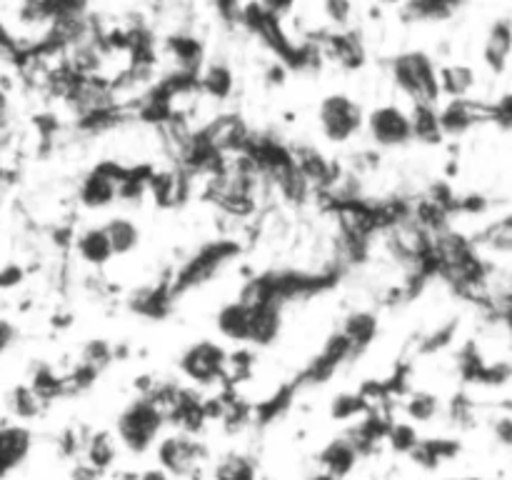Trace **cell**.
I'll list each match as a JSON object with an SVG mask.
<instances>
[{"label": "cell", "mask_w": 512, "mask_h": 480, "mask_svg": "<svg viewBox=\"0 0 512 480\" xmlns=\"http://www.w3.org/2000/svg\"><path fill=\"white\" fill-rule=\"evenodd\" d=\"M225 365H228V350L215 340H195L193 345L180 353L178 370L185 380L195 388H210V385H223Z\"/></svg>", "instance_id": "cell-6"}, {"label": "cell", "mask_w": 512, "mask_h": 480, "mask_svg": "<svg viewBox=\"0 0 512 480\" xmlns=\"http://www.w3.org/2000/svg\"><path fill=\"white\" fill-rule=\"evenodd\" d=\"M78 363L95 370V373H103L110 363H115V345L105 338H90L88 343L80 348Z\"/></svg>", "instance_id": "cell-33"}, {"label": "cell", "mask_w": 512, "mask_h": 480, "mask_svg": "<svg viewBox=\"0 0 512 480\" xmlns=\"http://www.w3.org/2000/svg\"><path fill=\"white\" fill-rule=\"evenodd\" d=\"M108 233L110 248H113V258H125V255L135 253L140 245V228L135 220L125 218V215H113L108 223L103 225Z\"/></svg>", "instance_id": "cell-24"}, {"label": "cell", "mask_w": 512, "mask_h": 480, "mask_svg": "<svg viewBox=\"0 0 512 480\" xmlns=\"http://www.w3.org/2000/svg\"><path fill=\"white\" fill-rule=\"evenodd\" d=\"M240 253V245L235 240H208L200 245L193 255L178 265L173 275L168 278L170 295L183 298L190 290H198L203 285L213 283Z\"/></svg>", "instance_id": "cell-1"}, {"label": "cell", "mask_w": 512, "mask_h": 480, "mask_svg": "<svg viewBox=\"0 0 512 480\" xmlns=\"http://www.w3.org/2000/svg\"><path fill=\"white\" fill-rule=\"evenodd\" d=\"M28 385L33 388V393L43 400L45 405H50L53 400H63L65 398V385H63V375L55 373L53 365L48 363H38L30 373Z\"/></svg>", "instance_id": "cell-30"}, {"label": "cell", "mask_w": 512, "mask_h": 480, "mask_svg": "<svg viewBox=\"0 0 512 480\" xmlns=\"http://www.w3.org/2000/svg\"><path fill=\"white\" fill-rule=\"evenodd\" d=\"M420 438H423V435L418 433V425H413L410 420H393L388 428V435H385V443H388L395 453L408 455L410 450L418 445Z\"/></svg>", "instance_id": "cell-35"}, {"label": "cell", "mask_w": 512, "mask_h": 480, "mask_svg": "<svg viewBox=\"0 0 512 480\" xmlns=\"http://www.w3.org/2000/svg\"><path fill=\"white\" fill-rule=\"evenodd\" d=\"M33 453V433L23 423H0V480L13 475Z\"/></svg>", "instance_id": "cell-13"}, {"label": "cell", "mask_w": 512, "mask_h": 480, "mask_svg": "<svg viewBox=\"0 0 512 480\" xmlns=\"http://www.w3.org/2000/svg\"><path fill=\"white\" fill-rule=\"evenodd\" d=\"M318 128L333 145H345L365 130L363 105L348 93H330L318 105Z\"/></svg>", "instance_id": "cell-5"}, {"label": "cell", "mask_w": 512, "mask_h": 480, "mask_svg": "<svg viewBox=\"0 0 512 480\" xmlns=\"http://www.w3.org/2000/svg\"><path fill=\"white\" fill-rule=\"evenodd\" d=\"M383 3H388V5H395V3H400V0H383Z\"/></svg>", "instance_id": "cell-50"}, {"label": "cell", "mask_w": 512, "mask_h": 480, "mask_svg": "<svg viewBox=\"0 0 512 480\" xmlns=\"http://www.w3.org/2000/svg\"><path fill=\"white\" fill-rule=\"evenodd\" d=\"M403 413L413 425H425L443 413V403L433 390H410L403 398Z\"/></svg>", "instance_id": "cell-27"}, {"label": "cell", "mask_w": 512, "mask_h": 480, "mask_svg": "<svg viewBox=\"0 0 512 480\" xmlns=\"http://www.w3.org/2000/svg\"><path fill=\"white\" fill-rule=\"evenodd\" d=\"M410 125H413V143L440 145L445 140L443 128H440L438 105H413Z\"/></svg>", "instance_id": "cell-26"}, {"label": "cell", "mask_w": 512, "mask_h": 480, "mask_svg": "<svg viewBox=\"0 0 512 480\" xmlns=\"http://www.w3.org/2000/svg\"><path fill=\"white\" fill-rule=\"evenodd\" d=\"M103 478V473L100 470H95L93 465H88L85 460H78L73 468V473H70V480H100Z\"/></svg>", "instance_id": "cell-46"}, {"label": "cell", "mask_w": 512, "mask_h": 480, "mask_svg": "<svg viewBox=\"0 0 512 480\" xmlns=\"http://www.w3.org/2000/svg\"><path fill=\"white\" fill-rule=\"evenodd\" d=\"M283 310L275 303L250 305V338L248 348H268V345L278 343L280 333H283Z\"/></svg>", "instance_id": "cell-14"}, {"label": "cell", "mask_w": 512, "mask_h": 480, "mask_svg": "<svg viewBox=\"0 0 512 480\" xmlns=\"http://www.w3.org/2000/svg\"><path fill=\"white\" fill-rule=\"evenodd\" d=\"M118 445V438L110 430H95L85 438L83 460L105 475L118 460Z\"/></svg>", "instance_id": "cell-21"}, {"label": "cell", "mask_w": 512, "mask_h": 480, "mask_svg": "<svg viewBox=\"0 0 512 480\" xmlns=\"http://www.w3.org/2000/svg\"><path fill=\"white\" fill-rule=\"evenodd\" d=\"M360 455L358 450L350 445V440L345 438V435H338V438L328 440V443L320 448L318 453V463H320V470L328 475H333L335 480H343L348 478L350 473L355 470V465L360 463Z\"/></svg>", "instance_id": "cell-15"}, {"label": "cell", "mask_w": 512, "mask_h": 480, "mask_svg": "<svg viewBox=\"0 0 512 480\" xmlns=\"http://www.w3.org/2000/svg\"><path fill=\"white\" fill-rule=\"evenodd\" d=\"M73 248L78 258L90 268L100 270L113 260V248H110L108 233L103 225H88L73 238Z\"/></svg>", "instance_id": "cell-16"}, {"label": "cell", "mask_w": 512, "mask_h": 480, "mask_svg": "<svg viewBox=\"0 0 512 480\" xmlns=\"http://www.w3.org/2000/svg\"><path fill=\"white\" fill-rule=\"evenodd\" d=\"M370 410V405L365 403L363 395L355 390V393H338L330 403V418L333 420H358L363 418Z\"/></svg>", "instance_id": "cell-36"}, {"label": "cell", "mask_w": 512, "mask_h": 480, "mask_svg": "<svg viewBox=\"0 0 512 480\" xmlns=\"http://www.w3.org/2000/svg\"><path fill=\"white\" fill-rule=\"evenodd\" d=\"M325 50H328V55L335 63H340L348 70L360 68L365 60L363 45L350 33H330L328 40H325Z\"/></svg>", "instance_id": "cell-29"}, {"label": "cell", "mask_w": 512, "mask_h": 480, "mask_svg": "<svg viewBox=\"0 0 512 480\" xmlns=\"http://www.w3.org/2000/svg\"><path fill=\"white\" fill-rule=\"evenodd\" d=\"M168 48L170 53L175 55V60L183 65L185 73L195 75V70H198L200 65V58H203V50H200L198 40L190 38V35H173V38L168 40Z\"/></svg>", "instance_id": "cell-34"}, {"label": "cell", "mask_w": 512, "mask_h": 480, "mask_svg": "<svg viewBox=\"0 0 512 480\" xmlns=\"http://www.w3.org/2000/svg\"><path fill=\"white\" fill-rule=\"evenodd\" d=\"M325 18L335 25V28H348L353 20V3L350 0H323Z\"/></svg>", "instance_id": "cell-39"}, {"label": "cell", "mask_w": 512, "mask_h": 480, "mask_svg": "<svg viewBox=\"0 0 512 480\" xmlns=\"http://www.w3.org/2000/svg\"><path fill=\"white\" fill-rule=\"evenodd\" d=\"M25 278V270L20 265L8 263V265H0V290H10Z\"/></svg>", "instance_id": "cell-41"}, {"label": "cell", "mask_w": 512, "mask_h": 480, "mask_svg": "<svg viewBox=\"0 0 512 480\" xmlns=\"http://www.w3.org/2000/svg\"><path fill=\"white\" fill-rule=\"evenodd\" d=\"M340 333L350 340V345L355 348V353L363 355L370 345L378 338V315L370 313V310H353L343 318V325H340Z\"/></svg>", "instance_id": "cell-20"}, {"label": "cell", "mask_w": 512, "mask_h": 480, "mask_svg": "<svg viewBox=\"0 0 512 480\" xmlns=\"http://www.w3.org/2000/svg\"><path fill=\"white\" fill-rule=\"evenodd\" d=\"M263 480H265V478H263Z\"/></svg>", "instance_id": "cell-51"}, {"label": "cell", "mask_w": 512, "mask_h": 480, "mask_svg": "<svg viewBox=\"0 0 512 480\" xmlns=\"http://www.w3.org/2000/svg\"><path fill=\"white\" fill-rule=\"evenodd\" d=\"M198 85H200V90L208 95V98L223 103V100H228L230 95H233V88H235L233 70L223 63L208 65V68H205V73L198 78Z\"/></svg>", "instance_id": "cell-31"}, {"label": "cell", "mask_w": 512, "mask_h": 480, "mask_svg": "<svg viewBox=\"0 0 512 480\" xmlns=\"http://www.w3.org/2000/svg\"><path fill=\"white\" fill-rule=\"evenodd\" d=\"M445 480H483V478H475V475H465V478H445Z\"/></svg>", "instance_id": "cell-49"}, {"label": "cell", "mask_w": 512, "mask_h": 480, "mask_svg": "<svg viewBox=\"0 0 512 480\" xmlns=\"http://www.w3.org/2000/svg\"><path fill=\"white\" fill-rule=\"evenodd\" d=\"M213 480H258V463L253 455L230 450L215 460Z\"/></svg>", "instance_id": "cell-28"}, {"label": "cell", "mask_w": 512, "mask_h": 480, "mask_svg": "<svg viewBox=\"0 0 512 480\" xmlns=\"http://www.w3.org/2000/svg\"><path fill=\"white\" fill-rule=\"evenodd\" d=\"M512 55V20L500 18L490 25L488 35L483 43V60L495 75L508 68V60Z\"/></svg>", "instance_id": "cell-17"}, {"label": "cell", "mask_w": 512, "mask_h": 480, "mask_svg": "<svg viewBox=\"0 0 512 480\" xmlns=\"http://www.w3.org/2000/svg\"><path fill=\"white\" fill-rule=\"evenodd\" d=\"M478 253L488 260L493 268L512 270V215H503L470 235Z\"/></svg>", "instance_id": "cell-11"}, {"label": "cell", "mask_w": 512, "mask_h": 480, "mask_svg": "<svg viewBox=\"0 0 512 480\" xmlns=\"http://www.w3.org/2000/svg\"><path fill=\"white\" fill-rule=\"evenodd\" d=\"M438 118L445 140L463 138L478 125L493 123V103L475 98L448 100L445 105H438Z\"/></svg>", "instance_id": "cell-10"}, {"label": "cell", "mask_w": 512, "mask_h": 480, "mask_svg": "<svg viewBox=\"0 0 512 480\" xmlns=\"http://www.w3.org/2000/svg\"><path fill=\"white\" fill-rule=\"evenodd\" d=\"M255 3L263 10H268L270 15H275V18H283V15H288L295 8L298 0H255Z\"/></svg>", "instance_id": "cell-44"}, {"label": "cell", "mask_w": 512, "mask_h": 480, "mask_svg": "<svg viewBox=\"0 0 512 480\" xmlns=\"http://www.w3.org/2000/svg\"><path fill=\"white\" fill-rule=\"evenodd\" d=\"M290 155H293L295 168L300 170V175L305 178V183L310 185V190H318V193H330L335 188V183L343 175V168H340L335 160H330L318 145L305 143V140H298V143H288Z\"/></svg>", "instance_id": "cell-9"}, {"label": "cell", "mask_w": 512, "mask_h": 480, "mask_svg": "<svg viewBox=\"0 0 512 480\" xmlns=\"http://www.w3.org/2000/svg\"><path fill=\"white\" fill-rule=\"evenodd\" d=\"M140 480H168V475L163 473V470H148V473L140 475Z\"/></svg>", "instance_id": "cell-47"}, {"label": "cell", "mask_w": 512, "mask_h": 480, "mask_svg": "<svg viewBox=\"0 0 512 480\" xmlns=\"http://www.w3.org/2000/svg\"><path fill=\"white\" fill-rule=\"evenodd\" d=\"M365 133H368L373 148L378 150L408 148L413 143L410 113L393 103L378 105L370 113H365Z\"/></svg>", "instance_id": "cell-7"}, {"label": "cell", "mask_w": 512, "mask_h": 480, "mask_svg": "<svg viewBox=\"0 0 512 480\" xmlns=\"http://www.w3.org/2000/svg\"><path fill=\"white\" fill-rule=\"evenodd\" d=\"M460 453V443L453 438H420L418 445L408 453L418 468L423 470H438L440 465L455 460Z\"/></svg>", "instance_id": "cell-19"}, {"label": "cell", "mask_w": 512, "mask_h": 480, "mask_svg": "<svg viewBox=\"0 0 512 480\" xmlns=\"http://www.w3.org/2000/svg\"><path fill=\"white\" fill-rule=\"evenodd\" d=\"M438 63L425 50H405L390 58V78L413 105H440Z\"/></svg>", "instance_id": "cell-2"}, {"label": "cell", "mask_w": 512, "mask_h": 480, "mask_svg": "<svg viewBox=\"0 0 512 480\" xmlns=\"http://www.w3.org/2000/svg\"><path fill=\"white\" fill-rule=\"evenodd\" d=\"M165 425H168V418L163 410L145 395H135L115 418L113 435L128 453L145 455L155 448Z\"/></svg>", "instance_id": "cell-3"}, {"label": "cell", "mask_w": 512, "mask_h": 480, "mask_svg": "<svg viewBox=\"0 0 512 480\" xmlns=\"http://www.w3.org/2000/svg\"><path fill=\"white\" fill-rule=\"evenodd\" d=\"M455 333H458V323H455V320L438 325V328L430 330L428 335H423V340H420V345H418V353L420 355L440 353V350H445L448 345H453Z\"/></svg>", "instance_id": "cell-38"}, {"label": "cell", "mask_w": 512, "mask_h": 480, "mask_svg": "<svg viewBox=\"0 0 512 480\" xmlns=\"http://www.w3.org/2000/svg\"><path fill=\"white\" fill-rule=\"evenodd\" d=\"M493 123L505 130H512V93L503 95L493 103Z\"/></svg>", "instance_id": "cell-40"}, {"label": "cell", "mask_w": 512, "mask_h": 480, "mask_svg": "<svg viewBox=\"0 0 512 480\" xmlns=\"http://www.w3.org/2000/svg\"><path fill=\"white\" fill-rule=\"evenodd\" d=\"M210 3L218 10L220 18L225 20H238L240 8H243V0H210Z\"/></svg>", "instance_id": "cell-45"}, {"label": "cell", "mask_w": 512, "mask_h": 480, "mask_svg": "<svg viewBox=\"0 0 512 480\" xmlns=\"http://www.w3.org/2000/svg\"><path fill=\"white\" fill-rule=\"evenodd\" d=\"M308 480H335V478H333V475H328V473H323V470H320V473L310 475Z\"/></svg>", "instance_id": "cell-48"}, {"label": "cell", "mask_w": 512, "mask_h": 480, "mask_svg": "<svg viewBox=\"0 0 512 480\" xmlns=\"http://www.w3.org/2000/svg\"><path fill=\"white\" fill-rule=\"evenodd\" d=\"M128 173V165L105 160L90 168L78 183V203L85 210H105L118 203V183Z\"/></svg>", "instance_id": "cell-8"}, {"label": "cell", "mask_w": 512, "mask_h": 480, "mask_svg": "<svg viewBox=\"0 0 512 480\" xmlns=\"http://www.w3.org/2000/svg\"><path fill=\"white\" fill-rule=\"evenodd\" d=\"M493 435L498 438V443L512 448V415H500V418H495Z\"/></svg>", "instance_id": "cell-42"}, {"label": "cell", "mask_w": 512, "mask_h": 480, "mask_svg": "<svg viewBox=\"0 0 512 480\" xmlns=\"http://www.w3.org/2000/svg\"><path fill=\"white\" fill-rule=\"evenodd\" d=\"M173 295H170V285L168 280H163V283L158 285H148V288L138 290V293L133 295V300H130V308L135 310V313L145 315V318H165L170 310V305H173Z\"/></svg>", "instance_id": "cell-23"}, {"label": "cell", "mask_w": 512, "mask_h": 480, "mask_svg": "<svg viewBox=\"0 0 512 480\" xmlns=\"http://www.w3.org/2000/svg\"><path fill=\"white\" fill-rule=\"evenodd\" d=\"M88 0H20L18 18L28 25H65L83 20Z\"/></svg>", "instance_id": "cell-12"}, {"label": "cell", "mask_w": 512, "mask_h": 480, "mask_svg": "<svg viewBox=\"0 0 512 480\" xmlns=\"http://www.w3.org/2000/svg\"><path fill=\"white\" fill-rule=\"evenodd\" d=\"M448 418L455 428H473L478 423V405L470 395H453V400L448 403Z\"/></svg>", "instance_id": "cell-37"}, {"label": "cell", "mask_w": 512, "mask_h": 480, "mask_svg": "<svg viewBox=\"0 0 512 480\" xmlns=\"http://www.w3.org/2000/svg\"><path fill=\"white\" fill-rule=\"evenodd\" d=\"M5 405H8L10 415L18 420H35L43 415L45 408H48V405L33 393V388H30L28 383H20L15 385V388H10L8 398H5Z\"/></svg>", "instance_id": "cell-32"}, {"label": "cell", "mask_w": 512, "mask_h": 480, "mask_svg": "<svg viewBox=\"0 0 512 480\" xmlns=\"http://www.w3.org/2000/svg\"><path fill=\"white\" fill-rule=\"evenodd\" d=\"M465 0H405L403 18L415 23H440L448 20Z\"/></svg>", "instance_id": "cell-25"}, {"label": "cell", "mask_w": 512, "mask_h": 480, "mask_svg": "<svg viewBox=\"0 0 512 480\" xmlns=\"http://www.w3.org/2000/svg\"><path fill=\"white\" fill-rule=\"evenodd\" d=\"M155 460L168 478H195L208 460V445L198 435L173 430L155 443Z\"/></svg>", "instance_id": "cell-4"}, {"label": "cell", "mask_w": 512, "mask_h": 480, "mask_svg": "<svg viewBox=\"0 0 512 480\" xmlns=\"http://www.w3.org/2000/svg\"><path fill=\"white\" fill-rule=\"evenodd\" d=\"M15 340H18V328H15L8 318L0 315V355H3L5 350L13 348Z\"/></svg>", "instance_id": "cell-43"}, {"label": "cell", "mask_w": 512, "mask_h": 480, "mask_svg": "<svg viewBox=\"0 0 512 480\" xmlns=\"http://www.w3.org/2000/svg\"><path fill=\"white\" fill-rule=\"evenodd\" d=\"M215 328L225 340L235 345H248L250 338V305L230 300L215 315Z\"/></svg>", "instance_id": "cell-18"}, {"label": "cell", "mask_w": 512, "mask_h": 480, "mask_svg": "<svg viewBox=\"0 0 512 480\" xmlns=\"http://www.w3.org/2000/svg\"><path fill=\"white\" fill-rule=\"evenodd\" d=\"M438 78H440V93H443L448 100L470 98V93L475 90V83H478L475 70L463 63L443 65V68L438 70Z\"/></svg>", "instance_id": "cell-22"}]
</instances>
